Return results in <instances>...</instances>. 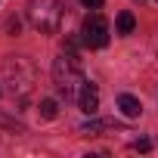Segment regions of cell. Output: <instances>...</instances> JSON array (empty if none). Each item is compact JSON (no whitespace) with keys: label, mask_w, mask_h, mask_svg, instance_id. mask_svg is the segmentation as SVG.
Returning a JSON list of instances; mask_svg holds the SVG:
<instances>
[{"label":"cell","mask_w":158,"mask_h":158,"mask_svg":"<svg viewBox=\"0 0 158 158\" xmlns=\"http://www.w3.org/2000/svg\"><path fill=\"white\" fill-rule=\"evenodd\" d=\"M3 81L16 99H25V96H31V90L37 84V68L28 56H6L3 59Z\"/></svg>","instance_id":"cell-1"},{"label":"cell","mask_w":158,"mask_h":158,"mask_svg":"<svg viewBox=\"0 0 158 158\" xmlns=\"http://www.w3.org/2000/svg\"><path fill=\"white\" fill-rule=\"evenodd\" d=\"M53 81H56V87L65 93V99L74 93V87L84 84V65H81V59H77L74 50L59 53V59L53 62Z\"/></svg>","instance_id":"cell-2"},{"label":"cell","mask_w":158,"mask_h":158,"mask_svg":"<svg viewBox=\"0 0 158 158\" xmlns=\"http://www.w3.org/2000/svg\"><path fill=\"white\" fill-rule=\"evenodd\" d=\"M28 22L40 34H56L62 25V3L59 0H31L28 3Z\"/></svg>","instance_id":"cell-3"},{"label":"cell","mask_w":158,"mask_h":158,"mask_svg":"<svg viewBox=\"0 0 158 158\" xmlns=\"http://www.w3.org/2000/svg\"><path fill=\"white\" fill-rule=\"evenodd\" d=\"M81 44L90 47V50H102L109 44V22L99 13H93V16L84 19V25H81Z\"/></svg>","instance_id":"cell-4"},{"label":"cell","mask_w":158,"mask_h":158,"mask_svg":"<svg viewBox=\"0 0 158 158\" xmlns=\"http://www.w3.org/2000/svg\"><path fill=\"white\" fill-rule=\"evenodd\" d=\"M77 106H81L84 115H96L99 112V90H96V84L84 81L81 87H77Z\"/></svg>","instance_id":"cell-5"},{"label":"cell","mask_w":158,"mask_h":158,"mask_svg":"<svg viewBox=\"0 0 158 158\" xmlns=\"http://www.w3.org/2000/svg\"><path fill=\"white\" fill-rule=\"evenodd\" d=\"M118 109H121L127 118H139V112H143L139 99H136V96H130V93H121V96H118Z\"/></svg>","instance_id":"cell-6"},{"label":"cell","mask_w":158,"mask_h":158,"mask_svg":"<svg viewBox=\"0 0 158 158\" xmlns=\"http://www.w3.org/2000/svg\"><path fill=\"white\" fill-rule=\"evenodd\" d=\"M112 127H118L115 121H87V124H81V133H87V136H99L102 130H112Z\"/></svg>","instance_id":"cell-7"},{"label":"cell","mask_w":158,"mask_h":158,"mask_svg":"<svg viewBox=\"0 0 158 158\" xmlns=\"http://www.w3.org/2000/svg\"><path fill=\"white\" fill-rule=\"evenodd\" d=\"M115 28H118V34H133V28H136L133 13H121V16H118V22H115Z\"/></svg>","instance_id":"cell-8"},{"label":"cell","mask_w":158,"mask_h":158,"mask_svg":"<svg viewBox=\"0 0 158 158\" xmlns=\"http://www.w3.org/2000/svg\"><path fill=\"white\" fill-rule=\"evenodd\" d=\"M56 115H59V102H56V99H44V102H40V118L53 121Z\"/></svg>","instance_id":"cell-9"},{"label":"cell","mask_w":158,"mask_h":158,"mask_svg":"<svg viewBox=\"0 0 158 158\" xmlns=\"http://www.w3.org/2000/svg\"><path fill=\"white\" fill-rule=\"evenodd\" d=\"M149 149H152L149 139H136V143H133V152H149Z\"/></svg>","instance_id":"cell-10"},{"label":"cell","mask_w":158,"mask_h":158,"mask_svg":"<svg viewBox=\"0 0 158 158\" xmlns=\"http://www.w3.org/2000/svg\"><path fill=\"white\" fill-rule=\"evenodd\" d=\"M81 3H84L87 10H99V6H102V0H81Z\"/></svg>","instance_id":"cell-11"}]
</instances>
